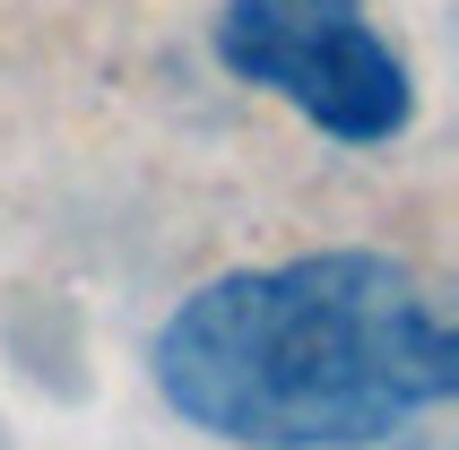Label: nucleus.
<instances>
[{"mask_svg":"<svg viewBox=\"0 0 459 450\" xmlns=\"http://www.w3.org/2000/svg\"><path fill=\"white\" fill-rule=\"evenodd\" d=\"M217 61L243 87H269L347 148H382L416 113L408 61L356 0H226L217 9Z\"/></svg>","mask_w":459,"mask_h":450,"instance_id":"nucleus-2","label":"nucleus"},{"mask_svg":"<svg viewBox=\"0 0 459 450\" xmlns=\"http://www.w3.org/2000/svg\"><path fill=\"white\" fill-rule=\"evenodd\" d=\"M156 399L234 450H373L459 390V338L382 251L208 277L148 347Z\"/></svg>","mask_w":459,"mask_h":450,"instance_id":"nucleus-1","label":"nucleus"}]
</instances>
